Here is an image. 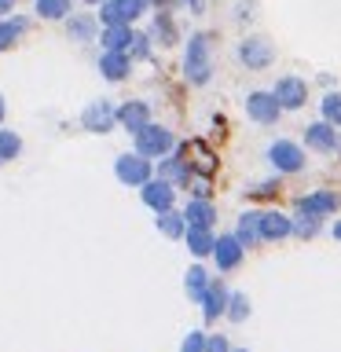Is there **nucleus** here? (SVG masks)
<instances>
[{
  "instance_id": "obj_35",
  "label": "nucleus",
  "mask_w": 341,
  "mask_h": 352,
  "mask_svg": "<svg viewBox=\"0 0 341 352\" xmlns=\"http://www.w3.org/2000/svg\"><path fill=\"white\" fill-rule=\"evenodd\" d=\"M279 191H283V184H279V176H275V180H261L257 187H250V198H272Z\"/></svg>"
},
{
  "instance_id": "obj_20",
  "label": "nucleus",
  "mask_w": 341,
  "mask_h": 352,
  "mask_svg": "<svg viewBox=\"0 0 341 352\" xmlns=\"http://www.w3.org/2000/svg\"><path fill=\"white\" fill-rule=\"evenodd\" d=\"M184 220L187 228H213L217 224V209L209 198H191V202L184 206Z\"/></svg>"
},
{
  "instance_id": "obj_34",
  "label": "nucleus",
  "mask_w": 341,
  "mask_h": 352,
  "mask_svg": "<svg viewBox=\"0 0 341 352\" xmlns=\"http://www.w3.org/2000/svg\"><path fill=\"white\" fill-rule=\"evenodd\" d=\"M319 110H323V121H330L341 132V92H327L319 99Z\"/></svg>"
},
{
  "instance_id": "obj_15",
  "label": "nucleus",
  "mask_w": 341,
  "mask_h": 352,
  "mask_svg": "<svg viewBox=\"0 0 341 352\" xmlns=\"http://www.w3.org/2000/svg\"><path fill=\"white\" fill-rule=\"evenodd\" d=\"M209 257L217 261V268H220V272H235L239 264H242V257H246V246H242L235 235H217L213 253H209Z\"/></svg>"
},
{
  "instance_id": "obj_16",
  "label": "nucleus",
  "mask_w": 341,
  "mask_h": 352,
  "mask_svg": "<svg viewBox=\"0 0 341 352\" xmlns=\"http://www.w3.org/2000/svg\"><path fill=\"white\" fill-rule=\"evenodd\" d=\"M114 118H118V125L125 129L129 136H136V132L151 121V103H147V99H125V103L118 107Z\"/></svg>"
},
{
  "instance_id": "obj_8",
  "label": "nucleus",
  "mask_w": 341,
  "mask_h": 352,
  "mask_svg": "<svg viewBox=\"0 0 341 352\" xmlns=\"http://www.w3.org/2000/svg\"><path fill=\"white\" fill-rule=\"evenodd\" d=\"M118 103H110V99H92L85 110H81V129L85 132H96V136H103V132H110L118 125Z\"/></svg>"
},
{
  "instance_id": "obj_27",
  "label": "nucleus",
  "mask_w": 341,
  "mask_h": 352,
  "mask_svg": "<svg viewBox=\"0 0 341 352\" xmlns=\"http://www.w3.org/2000/svg\"><path fill=\"white\" fill-rule=\"evenodd\" d=\"M257 213H261V209H246V213L239 217L235 231H231V235H235L242 246H253V242H261V235H257Z\"/></svg>"
},
{
  "instance_id": "obj_3",
  "label": "nucleus",
  "mask_w": 341,
  "mask_h": 352,
  "mask_svg": "<svg viewBox=\"0 0 341 352\" xmlns=\"http://www.w3.org/2000/svg\"><path fill=\"white\" fill-rule=\"evenodd\" d=\"M268 162H272V169L279 173V176H297L305 169V147L301 143H294V140H272L268 143Z\"/></svg>"
},
{
  "instance_id": "obj_9",
  "label": "nucleus",
  "mask_w": 341,
  "mask_h": 352,
  "mask_svg": "<svg viewBox=\"0 0 341 352\" xmlns=\"http://www.w3.org/2000/svg\"><path fill=\"white\" fill-rule=\"evenodd\" d=\"M272 96L279 99L283 110H301V107L308 103V81H305V77L286 74V77H279V81H275Z\"/></svg>"
},
{
  "instance_id": "obj_18",
  "label": "nucleus",
  "mask_w": 341,
  "mask_h": 352,
  "mask_svg": "<svg viewBox=\"0 0 341 352\" xmlns=\"http://www.w3.org/2000/svg\"><path fill=\"white\" fill-rule=\"evenodd\" d=\"M228 286L220 283V279H209V286H206V294H202V316H206V323H217L220 316H224V308H228Z\"/></svg>"
},
{
  "instance_id": "obj_4",
  "label": "nucleus",
  "mask_w": 341,
  "mask_h": 352,
  "mask_svg": "<svg viewBox=\"0 0 341 352\" xmlns=\"http://www.w3.org/2000/svg\"><path fill=\"white\" fill-rule=\"evenodd\" d=\"M114 176H118L125 187H143V184L154 176V162L143 158V154H136V151L118 154V158H114Z\"/></svg>"
},
{
  "instance_id": "obj_37",
  "label": "nucleus",
  "mask_w": 341,
  "mask_h": 352,
  "mask_svg": "<svg viewBox=\"0 0 341 352\" xmlns=\"http://www.w3.org/2000/svg\"><path fill=\"white\" fill-rule=\"evenodd\" d=\"M180 352H206V334H202V330H191V334L184 338Z\"/></svg>"
},
{
  "instance_id": "obj_22",
  "label": "nucleus",
  "mask_w": 341,
  "mask_h": 352,
  "mask_svg": "<svg viewBox=\"0 0 341 352\" xmlns=\"http://www.w3.org/2000/svg\"><path fill=\"white\" fill-rule=\"evenodd\" d=\"M184 242H187V250H191L195 257H209V253H213L217 235H213V228H187L184 231Z\"/></svg>"
},
{
  "instance_id": "obj_13",
  "label": "nucleus",
  "mask_w": 341,
  "mask_h": 352,
  "mask_svg": "<svg viewBox=\"0 0 341 352\" xmlns=\"http://www.w3.org/2000/svg\"><path fill=\"white\" fill-rule=\"evenodd\" d=\"M257 235H261V242H283V239H290V213H279V209H261V213H257Z\"/></svg>"
},
{
  "instance_id": "obj_43",
  "label": "nucleus",
  "mask_w": 341,
  "mask_h": 352,
  "mask_svg": "<svg viewBox=\"0 0 341 352\" xmlns=\"http://www.w3.org/2000/svg\"><path fill=\"white\" fill-rule=\"evenodd\" d=\"M85 4H92V8H99V4H103V0H85Z\"/></svg>"
},
{
  "instance_id": "obj_10",
  "label": "nucleus",
  "mask_w": 341,
  "mask_h": 352,
  "mask_svg": "<svg viewBox=\"0 0 341 352\" xmlns=\"http://www.w3.org/2000/svg\"><path fill=\"white\" fill-rule=\"evenodd\" d=\"M140 198L147 209H154V213H165V209H173V202H176V187L169 180H162V176H151V180L140 187Z\"/></svg>"
},
{
  "instance_id": "obj_40",
  "label": "nucleus",
  "mask_w": 341,
  "mask_h": 352,
  "mask_svg": "<svg viewBox=\"0 0 341 352\" xmlns=\"http://www.w3.org/2000/svg\"><path fill=\"white\" fill-rule=\"evenodd\" d=\"M184 4H187L191 15H202V11H206V0H184Z\"/></svg>"
},
{
  "instance_id": "obj_14",
  "label": "nucleus",
  "mask_w": 341,
  "mask_h": 352,
  "mask_svg": "<svg viewBox=\"0 0 341 352\" xmlns=\"http://www.w3.org/2000/svg\"><path fill=\"white\" fill-rule=\"evenodd\" d=\"M338 206H341V195L327 191V187L297 198V213H308V217H330V213H338Z\"/></svg>"
},
{
  "instance_id": "obj_12",
  "label": "nucleus",
  "mask_w": 341,
  "mask_h": 352,
  "mask_svg": "<svg viewBox=\"0 0 341 352\" xmlns=\"http://www.w3.org/2000/svg\"><path fill=\"white\" fill-rule=\"evenodd\" d=\"M154 176H162V180H169L173 187H191V180H195L191 165H187V162H184V154H176V151L154 162Z\"/></svg>"
},
{
  "instance_id": "obj_26",
  "label": "nucleus",
  "mask_w": 341,
  "mask_h": 352,
  "mask_svg": "<svg viewBox=\"0 0 341 352\" xmlns=\"http://www.w3.org/2000/svg\"><path fill=\"white\" fill-rule=\"evenodd\" d=\"M206 286H209V272L202 268V264H191V268H187V275H184V290H187V297H191L195 305L202 301Z\"/></svg>"
},
{
  "instance_id": "obj_28",
  "label": "nucleus",
  "mask_w": 341,
  "mask_h": 352,
  "mask_svg": "<svg viewBox=\"0 0 341 352\" xmlns=\"http://www.w3.org/2000/svg\"><path fill=\"white\" fill-rule=\"evenodd\" d=\"M96 22L99 26H132V22L125 19V8H121V0H103L96 11Z\"/></svg>"
},
{
  "instance_id": "obj_44",
  "label": "nucleus",
  "mask_w": 341,
  "mask_h": 352,
  "mask_svg": "<svg viewBox=\"0 0 341 352\" xmlns=\"http://www.w3.org/2000/svg\"><path fill=\"white\" fill-rule=\"evenodd\" d=\"M231 352H250V349H231Z\"/></svg>"
},
{
  "instance_id": "obj_23",
  "label": "nucleus",
  "mask_w": 341,
  "mask_h": 352,
  "mask_svg": "<svg viewBox=\"0 0 341 352\" xmlns=\"http://www.w3.org/2000/svg\"><path fill=\"white\" fill-rule=\"evenodd\" d=\"M26 30H30V19H26V15H8V19H0V52H8Z\"/></svg>"
},
{
  "instance_id": "obj_17",
  "label": "nucleus",
  "mask_w": 341,
  "mask_h": 352,
  "mask_svg": "<svg viewBox=\"0 0 341 352\" xmlns=\"http://www.w3.org/2000/svg\"><path fill=\"white\" fill-rule=\"evenodd\" d=\"M63 22H66V37L77 41V44H88V41L99 37V22H96V15H88V11H70Z\"/></svg>"
},
{
  "instance_id": "obj_19",
  "label": "nucleus",
  "mask_w": 341,
  "mask_h": 352,
  "mask_svg": "<svg viewBox=\"0 0 341 352\" xmlns=\"http://www.w3.org/2000/svg\"><path fill=\"white\" fill-rule=\"evenodd\" d=\"M99 74H103V81H125V77L132 74V59L125 52H103L99 55Z\"/></svg>"
},
{
  "instance_id": "obj_7",
  "label": "nucleus",
  "mask_w": 341,
  "mask_h": 352,
  "mask_svg": "<svg viewBox=\"0 0 341 352\" xmlns=\"http://www.w3.org/2000/svg\"><path fill=\"white\" fill-rule=\"evenodd\" d=\"M176 154H184V162L191 165V173L195 176H206V180L217 173V165H220V158L213 154V147H209L206 140H187V143L176 147Z\"/></svg>"
},
{
  "instance_id": "obj_24",
  "label": "nucleus",
  "mask_w": 341,
  "mask_h": 352,
  "mask_svg": "<svg viewBox=\"0 0 341 352\" xmlns=\"http://www.w3.org/2000/svg\"><path fill=\"white\" fill-rule=\"evenodd\" d=\"M33 11L44 22H63L74 11V0H33Z\"/></svg>"
},
{
  "instance_id": "obj_39",
  "label": "nucleus",
  "mask_w": 341,
  "mask_h": 352,
  "mask_svg": "<svg viewBox=\"0 0 341 352\" xmlns=\"http://www.w3.org/2000/svg\"><path fill=\"white\" fill-rule=\"evenodd\" d=\"M15 8H19V0H0V19L15 15Z\"/></svg>"
},
{
  "instance_id": "obj_25",
  "label": "nucleus",
  "mask_w": 341,
  "mask_h": 352,
  "mask_svg": "<svg viewBox=\"0 0 341 352\" xmlns=\"http://www.w3.org/2000/svg\"><path fill=\"white\" fill-rule=\"evenodd\" d=\"M129 37H132V26H103L96 41L103 44V52H125Z\"/></svg>"
},
{
  "instance_id": "obj_36",
  "label": "nucleus",
  "mask_w": 341,
  "mask_h": 352,
  "mask_svg": "<svg viewBox=\"0 0 341 352\" xmlns=\"http://www.w3.org/2000/svg\"><path fill=\"white\" fill-rule=\"evenodd\" d=\"M121 8H125L129 22H136L140 15H147V11H151V0H121Z\"/></svg>"
},
{
  "instance_id": "obj_31",
  "label": "nucleus",
  "mask_w": 341,
  "mask_h": 352,
  "mask_svg": "<svg viewBox=\"0 0 341 352\" xmlns=\"http://www.w3.org/2000/svg\"><path fill=\"white\" fill-rule=\"evenodd\" d=\"M19 154H22V136H19V132H11V129H0V165L15 162Z\"/></svg>"
},
{
  "instance_id": "obj_2",
  "label": "nucleus",
  "mask_w": 341,
  "mask_h": 352,
  "mask_svg": "<svg viewBox=\"0 0 341 352\" xmlns=\"http://www.w3.org/2000/svg\"><path fill=\"white\" fill-rule=\"evenodd\" d=\"M132 147H136V154H143V158L158 162V158H165V154H173V151H176V136H173V129H169V125L147 121V125H143L136 136H132Z\"/></svg>"
},
{
  "instance_id": "obj_38",
  "label": "nucleus",
  "mask_w": 341,
  "mask_h": 352,
  "mask_svg": "<svg viewBox=\"0 0 341 352\" xmlns=\"http://www.w3.org/2000/svg\"><path fill=\"white\" fill-rule=\"evenodd\" d=\"M206 352H231L224 334H206Z\"/></svg>"
},
{
  "instance_id": "obj_42",
  "label": "nucleus",
  "mask_w": 341,
  "mask_h": 352,
  "mask_svg": "<svg viewBox=\"0 0 341 352\" xmlns=\"http://www.w3.org/2000/svg\"><path fill=\"white\" fill-rule=\"evenodd\" d=\"M330 235H334V239L341 242V220H338V224H334V231H330Z\"/></svg>"
},
{
  "instance_id": "obj_1",
  "label": "nucleus",
  "mask_w": 341,
  "mask_h": 352,
  "mask_svg": "<svg viewBox=\"0 0 341 352\" xmlns=\"http://www.w3.org/2000/svg\"><path fill=\"white\" fill-rule=\"evenodd\" d=\"M184 77L191 81L195 88H202L213 81V37L209 33H191L187 41V52H184Z\"/></svg>"
},
{
  "instance_id": "obj_29",
  "label": "nucleus",
  "mask_w": 341,
  "mask_h": 352,
  "mask_svg": "<svg viewBox=\"0 0 341 352\" xmlns=\"http://www.w3.org/2000/svg\"><path fill=\"white\" fill-rule=\"evenodd\" d=\"M158 231L165 239H184V231H187V220H184V213H176V209H165V213H158Z\"/></svg>"
},
{
  "instance_id": "obj_6",
  "label": "nucleus",
  "mask_w": 341,
  "mask_h": 352,
  "mask_svg": "<svg viewBox=\"0 0 341 352\" xmlns=\"http://www.w3.org/2000/svg\"><path fill=\"white\" fill-rule=\"evenodd\" d=\"M246 118L253 121V125L268 129V125H275V121L283 118V107H279V99H275L272 92H264V88H253V92L246 96Z\"/></svg>"
},
{
  "instance_id": "obj_30",
  "label": "nucleus",
  "mask_w": 341,
  "mask_h": 352,
  "mask_svg": "<svg viewBox=\"0 0 341 352\" xmlns=\"http://www.w3.org/2000/svg\"><path fill=\"white\" fill-rule=\"evenodd\" d=\"M319 228H323V217H308V213L290 217V235H297V239H316Z\"/></svg>"
},
{
  "instance_id": "obj_33",
  "label": "nucleus",
  "mask_w": 341,
  "mask_h": 352,
  "mask_svg": "<svg viewBox=\"0 0 341 352\" xmlns=\"http://www.w3.org/2000/svg\"><path fill=\"white\" fill-rule=\"evenodd\" d=\"M224 316L231 319V323H242V319L250 316V297H246V294H239V290H231V294H228V308H224Z\"/></svg>"
},
{
  "instance_id": "obj_21",
  "label": "nucleus",
  "mask_w": 341,
  "mask_h": 352,
  "mask_svg": "<svg viewBox=\"0 0 341 352\" xmlns=\"http://www.w3.org/2000/svg\"><path fill=\"white\" fill-rule=\"evenodd\" d=\"M147 37H151V41H158L162 48H173V44L180 41V30H176V22H173V11H158V15H154Z\"/></svg>"
},
{
  "instance_id": "obj_32",
  "label": "nucleus",
  "mask_w": 341,
  "mask_h": 352,
  "mask_svg": "<svg viewBox=\"0 0 341 352\" xmlns=\"http://www.w3.org/2000/svg\"><path fill=\"white\" fill-rule=\"evenodd\" d=\"M151 37H147V33H140V30H132V37H129V44H125V55H129V59L132 63H136V59H151Z\"/></svg>"
},
{
  "instance_id": "obj_41",
  "label": "nucleus",
  "mask_w": 341,
  "mask_h": 352,
  "mask_svg": "<svg viewBox=\"0 0 341 352\" xmlns=\"http://www.w3.org/2000/svg\"><path fill=\"white\" fill-rule=\"evenodd\" d=\"M4 114H8V103H4V96H0V121H4Z\"/></svg>"
},
{
  "instance_id": "obj_5",
  "label": "nucleus",
  "mask_w": 341,
  "mask_h": 352,
  "mask_svg": "<svg viewBox=\"0 0 341 352\" xmlns=\"http://www.w3.org/2000/svg\"><path fill=\"white\" fill-rule=\"evenodd\" d=\"M239 63L246 66V70H268L275 63V44L268 37H261V33L242 37L239 41Z\"/></svg>"
},
{
  "instance_id": "obj_11",
  "label": "nucleus",
  "mask_w": 341,
  "mask_h": 352,
  "mask_svg": "<svg viewBox=\"0 0 341 352\" xmlns=\"http://www.w3.org/2000/svg\"><path fill=\"white\" fill-rule=\"evenodd\" d=\"M338 129L330 125V121H312V125H305V147L312 154H334L338 151Z\"/></svg>"
}]
</instances>
